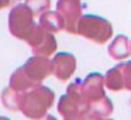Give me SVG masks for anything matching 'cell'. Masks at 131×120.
Returning <instances> with one entry per match:
<instances>
[{"mask_svg": "<svg viewBox=\"0 0 131 120\" xmlns=\"http://www.w3.org/2000/svg\"><path fill=\"white\" fill-rule=\"evenodd\" d=\"M52 65H54V72L58 79L66 81L73 74L75 66H76V61H75L73 55L66 54V52H61V54H58L54 58Z\"/></svg>", "mask_w": 131, "mask_h": 120, "instance_id": "8", "label": "cell"}, {"mask_svg": "<svg viewBox=\"0 0 131 120\" xmlns=\"http://www.w3.org/2000/svg\"><path fill=\"white\" fill-rule=\"evenodd\" d=\"M54 102V92L45 86H38L26 96L21 97L20 109L26 116L31 119H40L44 116L47 109L51 107Z\"/></svg>", "mask_w": 131, "mask_h": 120, "instance_id": "2", "label": "cell"}, {"mask_svg": "<svg viewBox=\"0 0 131 120\" xmlns=\"http://www.w3.org/2000/svg\"><path fill=\"white\" fill-rule=\"evenodd\" d=\"M40 24L49 33H57L65 28V18L61 16L59 12H45L40 16Z\"/></svg>", "mask_w": 131, "mask_h": 120, "instance_id": "9", "label": "cell"}, {"mask_svg": "<svg viewBox=\"0 0 131 120\" xmlns=\"http://www.w3.org/2000/svg\"><path fill=\"white\" fill-rule=\"evenodd\" d=\"M0 120H9V119H6V117H0Z\"/></svg>", "mask_w": 131, "mask_h": 120, "instance_id": "17", "label": "cell"}, {"mask_svg": "<svg viewBox=\"0 0 131 120\" xmlns=\"http://www.w3.org/2000/svg\"><path fill=\"white\" fill-rule=\"evenodd\" d=\"M124 82H125V88L131 89V61L124 65Z\"/></svg>", "mask_w": 131, "mask_h": 120, "instance_id": "15", "label": "cell"}, {"mask_svg": "<svg viewBox=\"0 0 131 120\" xmlns=\"http://www.w3.org/2000/svg\"><path fill=\"white\" fill-rule=\"evenodd\" d=\"M78 33L94 43L103 44L111 37L113 27L110 21H107L106 18L93 14H86L82 16L78 23Z\"/></svg>", "mask_w": 131, "mask_h": 120, "instance_id": "4", "label": "cell"}, {"mask_svg": "<svg viewBox=\"0 0 131 120\" xmlns=\"http://www.w3.org/2000/svg\"><path fill=\"white\" fill-rule=\"evenodd\" d=\"M2 100H3V105H6L10 110H17L21 105V97H18L17 93H14L12 88L6 89V91L3 92Z\"/></svg>", "mask_w": 131, "mask_h": 120, "instance_id": "13", "label": "cell"}, {"mask_svg": "<svg viewBox=\"0 0 131 120\" xmlns=\"http://www.w3.org/2000/svg\"><path fill=\"white\" fill-rule=\"evenodd\" d=\"M30 45L32 47V51L37 55H51L57 49V43H55L54 35L49 31H47L42 26H37L35 31L28 40Z\"/></svg>", "mask_w": 131, "mask_h": 120, "instance_id": "6", "label": "cell"}, {"mask_svg": "<svg viewBox=\"0 0 131 120\" xmlns=\"http://www.w3.org/2000/svg\"><path fill=\"white\" fill-rule=\"evenodd\" d=\"M80 92H82V96L88 105L89 102H97L102 97H104V95H103V76L100 74H90L82 83Z\"/></svg>", "mask_w": 131, "mask_h": 120, "instance_id": "7", "label": "cell"}, {"mask_svg": "<svg viewBox=\"0 0 131 120\" xmlns=\"http://www.w3.org/2000/svg\"><path fill=\"white\" fill-rule=\"evenodd\" d=\"M26 4L31 9L34 16H41L51 7V0H26Z\"/></svg>", "mask_w": 131, "mask_h": 120, "instance_id": "12", "label": "cell"}, {"mask_svg": "<svg viewBox=\"0 0 131 120\" xmlns=\"http://www.w3.org/2000/svg\"><path fill=\"white\" fill-rule=\"evenodd\" d=\"M57 12L65 18V30L68 33H78V23L82 17L80 0H58Z\"/></svg>", "mask_w": 131, "mask_h": 120, "instance_id": "5", "label": "cell"}, {"mask_svg": "<svg viewBox=\"0 0 131 120\" xmlns=\"http://www.w3.org/2000/svg\"><path fill=\"white\" fill-rule=\"evenodd\" d=\"M93 110L96 112L97 114H102V116H106L111 112V102L107 99V97H102L100 100L94 102L93 105Z\"/></svg>", "mask_w": 131, "mask_h": 120, "instance_id": "14", "label": "cell"}, {"mask_svg": "<svg viewBox=\"0 0 131 120\" xmlns=\"http://www.w3.org/2000/svg\"><path fill=\"white\" fill-rule=\"evenodd\" d=\"M16 2H18V0H13V4H16Z\"/></svg>", "mask_w": 131, "mask_h": 120, "instance_id": "18", "label": "cell"}, {"mask_svg": "<svg viewBox=\"0 0 131 120\" xmlns=\"http://www.w3.org/2000/svg\"><path fill=\"white\" fill-rule=\"evenodd\" d=\"M52 66H54L52 62H49L44 57L31 58L27 61L26 65L13 74L12 79H10V86L16 92L32 88L37 83H40L52 71Z\"/></svg>", "mask_w": 131, "mask_h": 120, "instance_id": "1", "label": "cell"}, {"mask_svg": "<svg viewBox=\"0 0 131 120\" xmlns=\"http://www.w3.org/2000/svg\"><path fill=\"white\" fill-rule=\"evenodd\" d=\"M9 6H13V0H0V10Z\"/></svg>", "mask_w": 131, "mask_h": 120, "instance_id": "16", "label": "cell"}, {"mask_svg": "<svg viewBox=\"0 0 131 120\" xmlns=\"http://www.w3.org/2000/svg\"><path fill=\"white\" fill-rule=\"evenodd\" d=\"M124 65L125 64H120L116 68L110 69L106 75V85L111 91H118L121 88H125L124 82Z\"/></svg>", "mask_w": 131, "mask_h": 120, "instance_id": "11", "label": "cell"}, {"mask_svg": "<svg viewBox=\"0 0 131 120\" xmlns=\"http://www.w3.org/2000/svg\"><path fill=\"white\" fill-rule=\"evenodd\" d=\"M108 52L116 59H124L131 54V48L128 44V38L125 35H117L114 41L108 47Z\"/></svg>", "mask_w": 131, "mask_h": 120, "instance_id": "10", "label": "cell"}, {"mask_svg": "<svg viewBox=\"0 0 131 120\" xmlns=\"http://www.w3.org/2000/svg\"><path fill=\"white\" fill-rule=\"evenodd\" d=\"M32 17H34V14H32L31 9L26 3L14 6L9 14L10 33L14 37L20 38V40L28 41L38 26V24L34 23V18Z\"/></svg>", "mask_w": 131, "mask_h": 120, "instance_id": "3", "label": "cell"}]
</instances>
